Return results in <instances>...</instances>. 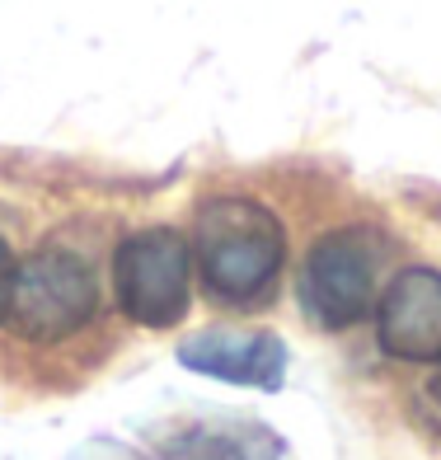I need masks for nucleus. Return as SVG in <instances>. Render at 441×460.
I'll use <instances>...</instances> for the list:
<instances>
[{
  "instance_id": "1",
  "label": "nucleus",
  "mask_w": 441,
  "mask_h": 460,
  "mask_svg": "<svg viewBox=\"0 0 441 460\" xmlns=\"http://www.w3.org/2000/svg\"><path fill=\"white\" fill-rule=\"evenodd\" d=\"M202 282L216 301L249 305L268 296L287 263V230L254 198H212L198 207L193 240Z\"/></svg>"
},
{
  "instance_id": "2",
  "label": "nucleus",
  "mask_w": 441,
  "mask_h": 460,
  "mask_svg": "<svg viewBox=\"0 0 441 460\" xmlns=\"http://www.w3.org/2000/svg\"><path fill=\"white\" fill-rule=\"evenodd\" d=\"M188 273H193V244L170 226L137 230L113 254V291L122 315L146 329H170L188 310Z\"/></svg>"
},
{
  "instance_id": "3",
  "label": "nucleus",
  "mask_w": 441,
  "mask_h": 460,
  "mask_svg": "<svg viewBox=\"0 0 441 460\" xmlns=\"http://www.w3.org/2000/svg\"><path fill=\"white\" fill-rule=\"evenodd\" d=\"M99 310V282L75 259L71 249H38L14 268V296H10V320L19 339L29 343H57L66 333L85 329Z\"/></svg>"
},
{
  "instance_id": "4",
  "label": "nucleus",
  "mask_w": 441,
  "mask_h": 460,
  "mask_svg": "<svg viewBox=\"0 0 441 460\" xmlns=\"http://www.w3.org/2000/svg\"><path fill=\"white\" fill-rule=\"evenodd\" d=\"M375 273H381L375 235L362 226H348L310 244L301 278H296V296L314 324L348 329L357 320H366L371 296H375Z\"/></svg>"
},
{
  "instance_id": "5",
  "label": "nucleus",
  "mask_w": 441,
  "mask_h": 460,
  "mask_svg": "<svg viewBox=\"0 0 441 460\" xmlns=\"http://www.w3.org/2000/svg\"><path fill=\"white\" fill-rule=\"evenodd\" d=\"M375 339L399 362H441V273L404 268L381 305H375Z\"/></svg>"
},
{
  "instance_id": "6",
  "label": "nucleus",
  "mask_w": 441,
  "mask_h": 460,
  "mask_svg": "<svg viewBox=\"0 0 441 460\" xmlns=\"http://www.w3.org/2000/svg\"><path fill=\"white\" fill-rule=\"evenodd\" d=\"M179 362L188 371L216 376L230 385H259L278 390L287 376V343L278 333H235V329H207L179 343Z\"/></svg>"
},
{
  "instance_id": "7",
  "label": "nucleus",
  "mask_w": 441,
  "mask_h": 460,
  "mask_svg": "<svg viewBox=\"0 0 441 460\" xmlns=\"http://www.w3.org/2000/svg\"><path fill=\"white\" fill-rule=\"evenodd\" d=\"M282 437L263 423H193L160 442V460H278Z\"/></svg>"
},
{
  "instance_id": "8",
  "label": "nucleus",
  "mask_w": 441,
  "mask_h": 460,
  "mask_svg": "<svg viewBox=\"0 0 441 460\" xmlns=\"http://www.w3.org/2000/svg\"><path fill=\"white\" fill-rule=\"evenodd\" d=\"M14 254H10V244L0 240V320H10V296H14Z\"/></svg>"
},
{
  "instance_id": "9",
  "label": "nucleus",
  "mask_w": 441,
  "mask_h": 460,
  "mask_svg": "<svg viewBox=\"0 0 441 460\" xmlns=\"http://www.w3.org/2000/svg\"><path fill=\"white\" fill-rule=\"evenodd\" d=\"M432 400L441 404V362H437V376H432Z\"/></svg>"
}]
</instances>
